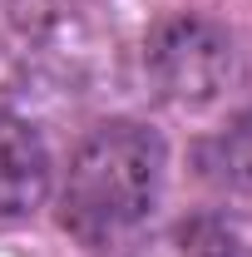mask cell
Instances as JSON below:
<instances>
[{"mask_svg":"<svg viewBox=\"0 0 252 257\" xmlns=\"http://www.w3.org/2000/svg\"><path fill=\"white\" fill-rule=\"evenodd\" d=\"M163 178V144L144 124L94 128L69 163L64 227L84 242H119L154 213Z\"/></svg>","mask_w":252,"mask_h":257,"instance_id":"obj_1","label":"cell"},{"mask_svg":"<svg viewBox=\"0 0 252 257\" xmlns=\"http://www.w3.org/2000/svg\"><path fill=\"white\" fill-rule=\"evenodd\" d=\"M45 188H50V154L40 134L0 109V218L40 208Z\"/></svg>","mask_w":252,"mask_h":257,"instance_id":"obj_3","label":"cell"},{"mask_svg":"<svg viewBox=\"0 0 252 257\" xmlns=\"http://www.w3.org/2000/svg\"><path fill=\"white\" fill-rule=\"evenodd\" d=\"M149 69L168 99L208 104L232 69V50L218 25H208L198 15H173L149 35Z\"/></svg>","mask_w":252,"mask_h":257,"instance_id":"obj_2","label":"cell"}]
</instances>
